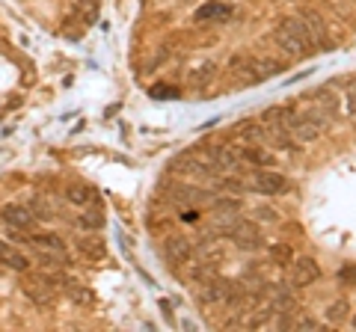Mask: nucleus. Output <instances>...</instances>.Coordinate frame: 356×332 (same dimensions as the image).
Listing matches in <instances>:
<instances>
[{
    "instance_id": "1",
    "label": "nucleus",
    "mask_w": 356,
    "mask_h": 332,
    "mask_svg": "<svg viewBox=\"0 0 356 332\" xmlns=\"http://www.w3.org/2000/svg\"><path fill=\"white\" fill-rule=\"evenodd\" d=\"M276 44L285 51V53H291V57H309V53H315L318 48V42L312 39V33H309V27L306 21H303L300 15H288V18H282L279 24H276Z\"/></svg>"
},
{
    "instance_id": "2",
    "label": "nucleus",
    "mask_w": 356,
    "mask_h": 332,
    "mask_svg": "<svg viewBox=\"0 0 356 332\" xmlns=\"http://www.w3.org/2000/svg\"><path fill=\"white\" fill-rule=\"evenodd\" d=\"M229 68L240 84H258V80H264L270 75H279L282 62L273 57H258V53H235Z\"/></svg>"
},
{
    "instance_id": "3",
    "label": "nucleus",
    "mask_w": 356,
    "mask_h": 332,
    "mask_svg": "<svg viewBox=\"0 0 356 332\" xmlns=\"http://www.w3.org/2000/svg\"><path fill=\"white\" fill-rule=\"evenodd\" d=\"M246 184H249V190H255L262 196H282V193H288V187H291V181L282 173H273V169H267V166L255 169Z\"/></svg>"
},
{
    "instance_id": "4",
    "label": "nucleus",
    "mask_w": 356,
    "mask_h": 332,
    "mask_svg": "<svg viewBox=\"0 0 356 332\" xmlns=\"http://www.w3.org/2000/svg\"><path fill=\"white\" fill-rule=\"evenodd\" d=\"M318 276H320V267H318L315 258H309V255L291 258V264H288V285L291 288H306V285L318 282Z\"/></svg>"
},
{
    "instance_id": "5",
    "label": "nucleus",
    "mask_w": 356,
    "mask_h": 332,
    "mask_svg": "<svg viewBox=\"0 0 356 332\" xmlns=\"http://www.w3.org/2000/svg\"><path fill=\"white\" fill-rule=\"evenodd\" d=\"M231 291H235V282L220 279V276H208V279H202L199 288H196V300L205 303V306H214V303H222V300L229 303Z\"/></svg>"
},
{
    "instance_id": "6",
    "label": "nucleus",
    "mask_w": 356,
    "mask_h": 332,
    "mask_svg": "<svg viewBox=\"0 0 356 332\" xmlns=\"http://www.w3.org/2000/svg\"><path fill=\"white\" fill-rule=\"evenodd\" d=\"M226 238L240 249V253H255V249H262V244H264V238H262V231H258V226H255V222H249V220L235 222V226L229 229Z\"/></svg>"
},
{
    "instance_id": "7",
    "label": "nucleus",
    "mask_w": 356,
    "mask_h": 332,
    "mask_svg": "<svg viewBox=\"0 0 356 332\" xmlns=\"http://www.w3.org/2000/svg\"><path fill=\"white\" fill-rule=\"evenodd\" d=\"M42 264H66V244L57 235H39L30 240Z\"/></svg>"
},
{
    "instance_id": "8",
    "label": "nucleus",
    "mask_w": 356,
    "mask_h": 332,
    "mask_svg": "<svg viewBox=\"0 0 356 332\" xmlns=\"http://www.w3.org/2000/svg\"><path fill=\"white\" fill-rule=\"evenodd\" d=\"M77 253L86 258V261H104L107 258V244L98 235H80L77 238Z\"/></svg>"
},
{
    "instance_id": "9",
    "label": "nucleus",
    "mask_w": 356,
    "mask_h": 332,
    "mask_svg": "<svg viewBox=\"0 0 356 332\" xmlns=\"http://www.w3.org/2000/svg\"><path fill=\"white\" fill-rule=\"evenodd\" d=\"M208 155L214 157V164L220 166V173L226 169V173H231V169H238V164L244 160V155L235 149V146H211Z\"/></svg>"
},
{
    "instance_id": "10",
    "label": "nucleus",
    "mask_w": 356,
    "mask_h": 332,
    "mask_svg": "<svg viewBox=\"0 0 356 332\" xmlns=\"http://www.w3.org/2000/svg\"><path fill=\"white\" fill-rule=\"evenodd\" d=\"M3 222L9 229H30L33 226V211L24 208V205H6L3 208Z\"/></svg>"
},
{
    "instance_id": "11",
    "label": "nucleus",
    "mask_w": 356,
    "mask_h": 332,
    "mask_svg": "<svg viewBox=\"0 0 356 332\" xmlns=\"http://www.w3.org/2000/svg\"><path fill=\"white\" fill-rule=\"evenodd\" d=\"M267 300H270L273 311H294L291 288H285V285H270V288H267Z\"/></svg>"
},
{
    "instance_id": "12",
    "label": "nucleus",
    "mask_w": 356,
    "mask_h": 332,
    "mask_svg": "<svg viewBox=\"0 0 356 332\" xmlns=\"http://www.w3.org/2000/svg\"><path fill=\"white\" fill-rule=\"evenodd\" d=\"M235 137H240L244 142H249V146H255V142H264L267 140V133L262 128V122H238L235 125Z\"/></svg>"
},
{
    "instance_id": "13",
    "label": "nucleus",
    "mask_w": 356,
    "mask_h": 332,
    "mask_svg": "<svg viewBox=\"0 0 356 332\" xmlns=\"http://www.w3.org/2000/svg\"><path fill=\"white\" fill-rule=\"evenodd\" d=\"M229 15H231V6L217 3V0H211V3L196 9V21H226Z\"/></svg>"
},
{
    "instance_id": "14",
    "label": "nucleus",
    "mask_w": 356,
    "mask_h": 332,
    "mask_svg": "<svg viewBox=\"0 0 356 332\" xmlns=\"http://www.w3.org/2000/svg\"><path fill=\"white\" fill-rule=\"evenodd\" d=\"M240 155H244V160H246V164H253L255 169H262V166H270V164H276L273 151H270V149H264L262 142H255V146H249L246 151H240Z\"/></svg>"
},
{
    "instance_id": "15",
    "label": "nucleus",
    "mask_w": 356,
    "mask_h": 332,
    "mask_svg": "<svg viewBox=\"0 0 356 332\" xmlns=\"http://www.w3.org/2000/svg\"><path fill=\"white\" fill-rule=\"evenodd\" d=\"M300 18L306 21L312 39H315L318 44H327V24H324V18H320L315 9H306V12H300Z\"/></svg>"
},
{
    "instance_id": "16",
    "label": "nucleus",
    "mask_w": 356,
    "mask_h": 332,
    "mask_svg": "<svg viewBox=\"0 0 356 332\" xmlns=\"http://www.w3.org/2000/svg\"><path fill=\"white\" fill-rule=\"evenodd\" d=\"M164 253H166V258H173V261H187V258H190V240L181 235H173L166 240Z\"/></svg>"
},
{
    "instance_id": "17",
    "label": "nucleus",
    "mask_w": 356,
    "mask_h": 332,
    "mask_svg": "<svg viewBox=\"0 0 356 332\" xmlns=\"http://www.w3.org/2000/svg\"><path fill=\"white\" fill-rule=\"evenodd\" d=\"M0 261H3L6 267H12L15 273H24L27 267H30V261H27V258L18 253V249H12L9 244H3V240H0Z\"/></svg>"
},
{
    "instance_id": "18",
    "label": "nucleus",
    "mask_w": 356,
    "mask_h": 332,
    "mask_svg": "<svg viewBox=\"0 0 356 332\" xmlns=\"http://www.w3.org/2000/svg\"><path fill=\"white\" fill-rule=\"evenodd\" d=\"M24 294L30 297L33 303H51V297H53V288L44 279H36V285L33 282H24Z\"/></svg>"
},
{
    "instance_id": "19",
    "label": "nucleus",
    "mask_w": 356,
    "mask_h": 332,
    "mask_svg": "<svg viewBox=\"0 0 356 332\" xmlns=\"http://www.w3.org/2000/svg\"><path fill=\"white\" fill-rule=\"evenodd\" d=\"M66 196H68V202L80 205V208L95 202V190H92V187H86V184H71L68 190H66Z\"/></svg>"
},
{
    "instance_id": "20",
    "label": "nucleus",
    "mask_w": 356,
    "mask_h": 332,
    "mask_svg": "<svg viewBox=\"0 0 356 332\" xmlns=\"http://www.w3.org/2000/svg\"><path fill=\"white\" fill-rule=\"evenodd\" d=\"M347 315H351V303H347V300H335L333 306L327 309V320H329V324H342Z\"/></svg>"
},
{
    "instance_id": "21",
    "label": "nucleus",
    "mask_w": 356,
    "mask_h": 332,
    "mask_svg": "<svg viewBox=\"0 0 356 332\" xmlns=\"http://www.w3.org/2000/svg\"><path fill=\"white\" fill-rule=\"evenodd\" d=\"M80 226H84L86 231L101 229V226H104V214H101V211H95V208H86L84 214H80Z\"/></svg>"
},
{
    "instance_id": "22",
    "label": "nucleus",
    "mask_w": 356,
    "mask_h": 332,
    "mask_svg": "<svg viewBox=\"0 0 356 332\" xmlns=\"http://www.w3.org/2000/svg\"><path fill=\"white\" fill-rule=\"evenodd\" d=\"M291 258H294V249H291L288 244H273V246H270V261H273V264L288 267Z\"/></svg>"
},
{
    "instance_id": "23",
    "label": "nucleus",
    "mask_w": 356,
    "mask_h": 332,
    "mask_svg": "<svg viewBox=\"0 0 356 332\" xmlns=\"http://www.w3.org/2000/svg\"><path fill=\"white\" fill-rule=\"evenodd\" d=\"M214 75H217V68H214V66H199V68H196L193 75H190V84H193V86H208Z\"/></svg>"
},
{
    "instance_id": "24",
    "label": "nucleus",
    "mask_w": 356,
    "mask_h": 332,
    "mask_svg": "<svg viewBox=\"0 0 356 332\" xmlns=\"http://www.w3.org/2000/svg\"><path fill=\"white\" fill-rule=\"evenodd\" d=\"M255 217L264 220V222H276V220H279V211L270 208V205H258V208H255Z\"/></svg>"
},
{
    "instance_id": "25",
    "label": "nucleus",
    "mask_w": 356,
    "mask_h": 332,
    "mask_svg": "<svg viewBox=\"0 0 356 332\" xmlns=\"http://www.w3.org/2000/svg\"><path fill=\"white\" fill-rule=\"evenodd\" d=\"M149 95H151V98H175V95H178V89L166 86V84H157V86H151V89H149Z\"/></svg>"
},
{
    "instance_id": "26",
    "label": "nucleus",
    "mask_w": 356,
    "mask_h": 332,
    "mask_svg": "<svg viewBox=\"0 0 356 332\" xmlns=\"http://www.w3.org/2000/svg\"><path fill=\"white\" fill-rule=\"evenodd\" d=\"M338 282L342 285H356V264H344L338 270Z\"/></svg>"
},
{
    "instance_id": "27",
    "label": "nucleus",
    "mask_w": 356,
    "mask_h": 332,
    "mask_svg": "<svg viewBox=\"0 0 356 332\" xmlns=\"http://www.w3.org/2000/svg\"><path fill=\"white\" fill-rule=\"evenodd\" d=\"M353 327H356V318H353Z\"/></svg>"
}]
</instances>
